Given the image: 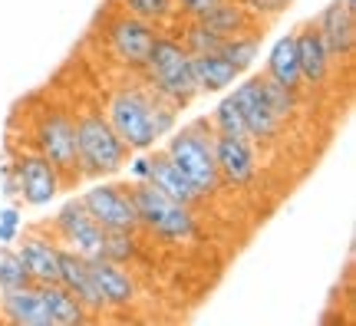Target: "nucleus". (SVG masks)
Returning <instances> with one entry per match:
<instances>
[{
	"instance_id": "obj_3",
	"label": "nucleus",
	"mask_w": 356,
	"mask_h": 326,
	"mask_svg": "<svg viewBox=\"0 0 356 326\" xmlns=\"http://www.w3.org/2000/svg\"><path fill=\"white\" fill-rule=\"evenodd\" d=\"M165 155L191 181V188L202 195V201L221 188V175L215 165V129L208 119H195L181 132H175L165 145Z\"/></svg>"
},
{
	"instance_id": "obj_2",
	"label": "nucleus",
	"mask_w": 356,
	"mask_h": 326,
	"mask_svg": "<svg viewBox=\"0 0 356 326\" xmlns=\"http://www.w3.org/2000/svg\"><path fill=\"white\" fill-rule=\"evenodd\" d=\"M76 129V162L79 175L102 178L122 172V165L129 158V145L115 136V129L109 126V119L99 106H86L83 113L73 119Z\"/></svg>"
},
{
	"instance_id": "obj_18",
	"label": "nucleus",
	"mask_w": 356,
	"mask_h": 326,
	"mask_svg": "<svg viewBox=\"0 0 356 326\" xmlns=\"http://www.w3.org/2000/svg\"><path fill=\"white\" fill-rule=\"evenodd\" d=\"M0 316L13 326H50L37 284L0 290Z\"/></svg>"
},
{
	"instance_id": "obj_27",
	"label": "nucleus",
	"mask_w": 356,
	"mask_h": 326,
	"mask_svg": "<svg viewBox=\"0 0 356 326\" xmlns=\"http://www.w3.org/2000/svg\"><path fill=\"white\" fill-rule=\"evenodd\" d=\"M211 129H215V136L248 138V129H244L241 109H238L234 96H225V99L215 106V113H211Z\"/></svg>"
},
{
	"instance_id": "obj_5",
	"label": "nucleus",
	"mask_w": 356,
	"mask_h": 326,
	"mask_svg": "<svg viewBox=\"0 0 356 326\" xmlns=\"http://www.w3.org/2000/svg\"><path fill=\"white\" fill-rule=\"evenodd\" d=\"M129 195H132V204L139 214V227H145L152 238L168 241V244H185V241L195 238L198 221H195L188 204L172 201L165 191H159L145 178L129 185Z\"/></svg>"
},
{
	"instance_id": "obj_20",
	"label": "nucleus",
	"mask_w": 356,
	"mask_h": 326,
	"mask_svg": "<svg viewBox=\"0 0 356 326\" xmlns=\"http://www.w3.org/2000/svg\"><path fill=\"white\" fill-rule=\"evenodd\" d=\"M191 76H195V89L198 92H221V89L234 86V79L241 76V70L231 63L225 53H198L191 56Z\"/></svg>"
},
{
	"instance_id": "obj_26",
	"label": "nucleus",
	"mask_w": 356,
	"mask_h": 326,
	"mask_svg": "<svg viewBox=\"0 0 356 326\" xmlns=\"http://www.w3.org/2000/svg\"><path fill=\"white\" fill-rule=\"evenodd\" d=\"M119 7L152 26L175 20V0H119Z\"/></svg>"
},
{
	"instance_id": "obj_10",
	"label": "nucleus",
	"mask_w": 356,
	"mask_h": 326,
	"mask_svg": "<svg viewBox=\"0 0 356 326\" xmlns=\"http://www.w3.org/2000/svg\"><path fill=\"white\" fill-rule=\"evenodd\" d=\"M53 238L60 241L63 247L76 251L79 257H102V227L89 218V211L83 208V201H66L63 208L53 218Z\"/></svg>"
},
{
	"instance_id": "obj_30",
	"label": "nucleus",
	"mask_w": 356,
	"mask_h": 326,
	"mask_svg": "<svg viewBox=\"0 0 356 326\" xmlns=\"http://www.w3.org/2000/svg\"><path fill=\"white\" fill-rule=\"evenodd\" d=\"M102 257L126 263L136 257V234L129 231H102Z\"/></svg>"
},
{
	"instance_id": "obj_23",
	"label": "nucleus",
	"mask_w": 356,
	"mask_h": 326,
	"mask_svg": "<svg viewBox=\"0 0 356 326\" xmlns=\"http://www.w3.org/2000/svg\"><path fill=\"white\" fill-rule=\"evenodd\" d=\"M202 20L215 30L218 37H238V33H254V30H261V20L244 7L241 0H218L211 10L202 13Z\"/></svg>"
},
{
	"instance_id": "obj_6",
	"label": "nucleus",
	"mask_w": 356,
	"mask_h": 326,
	"mask_svg": "<svg viewBox=\"0 0 356 326\" xmlns=\"http://www.w3.org/2000/svg\"><path fill=\"white\" fill-rule=\"evenodd\" d=\"M33 149H40L60 172L63 185L79 181V162H76V129L73 115L63 106H47L33 115Z\"/></svg>"
},
{
	"instance_id": "obj_33",
	"label": "nucleus",
	"mask_w": 356,
	"mask_h": 326,
	"mask_svg": "<svg viewBox=\"0 0 356 326\" xmlns=\"http://www.w3.org/2000/svg\"><path fill=\"white\" fill-rule=\"evenodd\" d=\"M132 172H136V178H145L149 175V158H136V162H132Z\"/></svg>"
},
{
	"instance_id": "obj_7",
	"label": "nucleus",
	"mask_w": 356,
	"mask_h": 326,
	"mask_svg": "<svg viewBox=\"0 0 356 326\" xmlns=\"http://www.w3.org/2000/svg\"><path fill=\"white\" fill-rule=\"evenodd\" d=\"M13 178H17V195L30 204V208H43L50 204L60 188H63V178L53 168V162L33 145H24V149H13L10 158Z\"/></svg>"
},
{
	"instance_id": "obj_14",
	"label": "nucleus",
	"mask_w": 356,
	"mask_h": 326,
	"mask_svg": "<svg viewBox=\"0 0 356 326\" xmlns=\"http://www.w3.org/2000/svg\"><path fill=\"white\" fill-rule=\"evenodd\" d=\"M317 30L333 60H350L356 47V0H330L317 17Z\"/></svg>"
},
{
	"instance_id": "obj_12",
	"label": "nucleus",
	"mask_w": 356,
	"mask_h": 326,
	"mask_svg": "<svg viewBox=\"0 0 356 326\" xmlns=\"http://www.w3.org/2000/svg\"><path fill=\"white\" fill-rule=\"evenodd\" d=\"M215 165L218 175L231 188H248L257 178V145L251 138L215 136Z\"/></svg>"
},
{
	"instance_id": "obj_9",
	"label": "nucleus",
	"mask_w": 356,
	"mask_h": 326,
	"mask_svg": "<svg viewBox=\"0 0 356 326\" xmlns=\"http://www.w3.org/2000/svg\"><path fill=\"white\" fill-rule=\"evenodd\" d=\"M106 43H109V50H113L119 63L142 73V66L149 60V50L155 43V26L122 10L106 24Z\"/></svg>"
},
{
	"instance_id": "obj_11",
	"label": "nucleus",
	"mask_w": 356,
	"mask_h": 326,
	"mask_svg": "<svg viewBox=\"0 0 356 326\" xmlns=\"http://www.w3.org/2000/svg\"><path fill=\"white\" fill-rule=\"evenodd\" d=\"M234 102H238V109H241V119H244V129H248V138L254 142V145H270L274 138L280 136V122L277 113L267 106V99L261 96V86H257V76L251 79H244L241 86L231 92Z\"/></svg>"
},
{
	"instance_id": "obj_29",
	"label": "nucleus",
	"mask_w": 356,
	"mask_h": 326,
	"mask_svg": "<svg viewBox=\"0 0 356 326\" xmlns=\"http://www.w3.org/2000/svg\"><path fill=\"white\" fill-rule=\"evenodd\" d=\"M24 284H33L30 274H26L20 254L10 251L7 244L0 247V290H10V287H24Z\"/></svg>"
},
{
	"instance_id": "obj_15",
	"label": "nucleus",
	"mask_w": 356,
	"mask_h": 326,
	"mask_svg": "<svg viewBox=\"0 0 356 326\" xmlns=\"http://www.w3.org/2000/svg\"><path fill=\"white\" fill-rule=\"evenodd\" d=\"M89 274H92V284L99 290L106 310H129L139 297L126 263H115L109 257H89Z\"/></svg>"
},
{
	"instance_id": "obj_32",
	"label": "nucleus",
	"mask_w": 356,
	"mask_h": 326,
	"mask_svg": "<svg viewBox=\"0 0 356 326\" xmlns=\"http://www.w3.org/2000/svg\"><path fill=\"white\" fill-rule=\"evenodd\" d=\"M218 0H175V13L181 17H202L204 10H211Z\"/></svg>"
},
{
	"instance_id": "obj_1",
	"label": "nucleus",
	"mask_w": 356,
	"mask_h": 326,
	"mask_svg": "<svg viewBox=\"0 0 356 326\" xmlns=\"http://www.w3.org/2000/svg\"><path fill=\"white\" fill-rule=\"evenodd\" d=\"M106 119L115 129V136L126 142L129 149L145 152L152 149L162 136L175 129L178 109L162 96H155L152 89L142 86H119L106 102Z\"/></svg>"
},
{
	"instance_id": "obj_21",
	"label": "nucleus",
	"mask_w": 356,
	"mask_h": 326,
	"mask_svg": "<svg viewBox=\"0 0 356 326\" xmlns=\"http://www.w3.org/2000/svg\"><path fill=\"white\" fill-rule=\"evenodd\" d=\"M37 287H40V297H43V310L50 316V326H83L92 320V316L86 313V307H83L60 280L37 284Z\"/></svg>"
},
{
	"instance_id": "obj_4",
	"label": "nucleus",
	"mask_w": 356,
	"mask_h": 326,
	"mask_svg": "<svg viewBox=\"0 0 356 326\" xmlns=\"http://www.w3.org/2000/svg\"><path fill=\"white\" fill-rule=\"evenodd\" d=\"M142 73H145L149 89H152L155 96L172 102L175 109H185L198 96L195 76H191V56L185 53V47L175 37L155 33V43H152V50H149V60L142 66Z\"/></svg>"
},
{
	"instance_id": "obj_16",
	"label": "nucleus",
	"mask_w": 356,
	"mask_h": 326,
	"mask_svg": "<svg viewBox=\"0 0 356 326\" xmlns=\"http://www.w3.org/2000/svg\"><path fill=\"white\" fill-rule=\"evenodd\" d=\"M293 43H297V63H300L304 86H323L333 70V56L327 50L323 37H320L317 20H307L300 30H293Z\"/></svg>"
},
{
	"instance_id": "obj_8",
	"label": "nucleus",
	"mask_w": 356,
	"mask_h": 326,
	"mask_svg": "<svg viewBox=\"0 0 356 326\" xmlns=\"http://www.w3.org/2000/svg\"><path fill=\"white\" fill-rule=\"evenodd\" d=\"M79 201H83L89 218L102 231H129V234L142 231L136 204H132V195H129V185H96Z\"/></svg>"
},
{
	"instance_id": "obj_25",
	"label": "nucleus",
	"mask_w": 356,
	"mask_h": 326,
	"mask_svg": "<svg viewBox=\"0 0 356 326\" xmlns=\"http://www.w3.org/2000/svg\"><path fill=\"white\" fill-rule=\"evenodd\" d=\"M257 33H261V30H254V33H238V37H225L221 40V47H218V53H225L231 63L244 73V70L257 60V50H261Z\"/></svg>"
},
{
	"instance_id": "obj_31",
	"label": "nucleus",
	"mask_w": 356,
	"mask_h": 326,
	"mask_svg": "<svg viewBox=\"0 0 356 326\" xmlns=\"http://www.w3.org/2000/svg\"><path fill=\"white\" fill-rule=\"evenodd\" d=\"M17 234H20V211L10 204L0 211V244H13Z\"/></svg>"
},
{
	"instance_id": "obj_24",
	"label": "nucleus",
	"mask_w": 356,
	"mask_h": 326,
	"mask_svg": "<svg viewBox=\"0 0 356 326\" xmlns=\"http://www.w3.org/2000/svg\"><path fill=\"white\" fill-rule=\"evenodd\" d=\"M221 40L211 26L204 24L202 17H185L181 20V26H178V43L185 47V53L188 56H198V53H211L221 47Z\"/></svg>"
},
{
	"instance_id": "obj_19",
	"label": "nucleus",
	"mask_w": 356,
	"mask_h": 326,
	"mask_svg": "<svg viewBox=\"0 0 356 326\" xmlns=\"http://www.w3.org/2000/svg\"><path fill=\"white\" fill-rule=\"evenodd\" d=\"M145 181H152L155 188L165 191L172 201H181V204H188V208H195V204L202 201V195L191 188V181L178 172L175 162L165 155V149L149 155V175H145Z\"/></svg>"
},
{
	"instance_id": "obj_22",
	"label": "nucleus",
	"mask_w": 356,
	"mask_h": 326,
	"mask_svg": "<svg viewBox=\"0 0 356 326\" xmlns=\"http://www.w3.org/2000/svg\"><path fill=\"white\" fill-rule=\"evenodd\" d=\"M264 76H270V79L280 83L284 89H291L293 96L304 92V79H300V63H297V43H293V33L274 40V47H270V53H267Z\"/></svg>"
},
{
	"instance_id": "obj_17",
	"label": "nucleus",
	"mask_w": 356,
	"mask_h": 326,
	"mask_svg": "<svg viewBox=\"0 0 356 326\" xmlns=\"http://www.w3.org/2000/svg\"><path fill=\"white\" fill-rule=\"evenodd\" d=\"M60 284H63V287L86 307V313L92 316V320H99V316L109 313L106 303H102V297H99V290H96V284H92L89 261L86 257H79L76 251L63 247V244H60Z\"/></svg>"
},
{
	"instance_id": "obj_28",
	"label": "nucleus",
	"mask_w": 356,
	"mask_h": 326,
	"mask_svg": "<svg viewBox=\"0 0 356 326\" xmlns=\"http://www.w3.org/2000/svg\"><path fill=\"white\" fill-rule=\"evenodd\" d=\"M257 86H261V96L267 99V106L277 113V119L280 122H287L293 113H297V96H293L291 89H284L280 83H274L270 76H257Z\"/></svg>"
},
{
	"instance_id": "obj_13",
	"label": "nucleus",
	"mask_w": 356,
	"mask_h": 326,
	"mask_svg": "<svg viewBox=\"0 0 356 326\" xmlns=\"http://www.w3.org/2000/svg\"><path fill=\"white\" fill-rule=\"evenodd\" d=\"M17 254L24 261L33 284H53L60 280V241L47 231H26L17 234Z\"/></svg>"
}]
</instances>
